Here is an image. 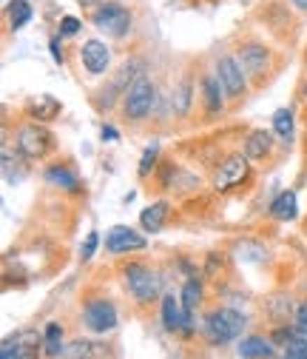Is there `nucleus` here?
Here are the masks:
<instances>
[{"label": "nucleus", "mask_w": 307, "mask_h": 359, "mask_svg": "<svg viewBox=\"0 0 307 359\" xmlns=\"http://www.w3.org/2000/svg\"><path fill=\"white\" fill-rule=\"evenodd\" d=\"M154 103H157L154 83H151L148 77H143V74H140L134 83H131L128 92L122 95V111H125V117H128L131 123H143V120L151 114Z\"/></svg>", "instance_id": "1"}, {"label": "nucleus", "mask_w": 307, "mask_h": 359, "mask_svg": "<svg viewBox=\"0 0 307 359\" xmlns=\"http://www.w3.org/2000/svg\"><path fill=\"white\" fill-rule=\"evenodd\" d=\"M125 285H128V294L134 297L137 302H154L159 297V288H162V280L154 268L143 265V262H128L125 265Z\"/></svg>", "instance_id": "2"}, {"label": "nucleus", "mask_w": 307, "mask_h": 359, "mask_svg": "<svg viewBox=\"0 0 307 359\" xmlns=\"http://www.w3.org/2000/svg\"><path fill=\"white\" fill-rule=\"evenodd\" d=\"M245 328V317L234 308H219L205 320V337L210 345H225L234 342Z\"/></svg>", "instance_id": "3"}, {"label": "nucleus", "mask_w": 307, "mask_h": 359, "mask_svg": "<svg viewBox=\"0 0 307 359\" xmlns=\"http://www.w3.org/2000/svg\"><path fill=\"white\" fill-rule=\"evenodd\" d=\"M17 149L26 160H43L55 149V134L37 123H29L17 131Z\"/></svg>", "instance_id": "4"}, {"label": "nucleus", "mask_w": 307, "mask_h": 359, "mask_svg": "<svg viewBox=\"0 0 307 359\" xmlns=\"http://www.w3.org/2000/svg\"><path fill=\"white\" fill-rule=\"evenodd\" d=\"M92 20H94V26L100 29V32H106L108 37H125L128 34V29H131V12L122 6V4H117V0H106V4L92 15Z\"/></svg>", "instance_id": "5"}, {"label": "nucleus", "mask_w": 307, "mask_h": 359, "mask_svg": "<svg viewBox=\"0 0 307 359\" xmlns=\"http://www.w3.org/2000/svg\"><path fill=\"white\" fill-rule=\"evenodd\" d=\"M216 77L222 80V88H225L228 97H242V95H245L248 74H245V69L239 66L236 57H231V55L219 57V63H216Z\"/></svg>", "instance_id": "6"}, {"label": "nucleus", "mask_w": 307, "mask_h": 359, "mask_svg": "<svg viewBox=\"0 0 307 359\" xmlns=\"http://www.w3.org/2000/svg\"><path fill=\"white\" fill-rule=\"evenodd\" d=\"M245 177H248V157L245 154H231L222 165H219V171L213 177V189L216 191H231V189L245 183Z\"/></svg>", "instance_id": "7"}, {"label": "nucleus", "mask_w": 307, "mask_h": 359, "mask_svg": "<svg viewBox=\"0 0 307 359\" xmlns=\"http://www.w3.org/2000/svg\"><path fill=\"white\" fill-rule=\"evenodd\" d=\"M83 323L89 325L94 334H106L117 325V308L108 299H92L83 311Z\"/></svg>", "instance_id": "8"}, {"label": "nucleus", "mask_w": 307, "mask_h": 359, "mask_svg": "<svg viewBox=\"0 0 307 359\" xmlns=\"http://www.w3.org/2000/svg\"><path fill=\"white\" fill-rule=\"evenodd\" d=\"M236 60L245 69V74L256 77V80L262 74H268V69H271V52H268V46H262V43H245L236 55Z\"/></svg>", "instance_id": "9"}, {"label": "nucleus", "mask_w": 307, "mask_h": 359, "mask_svg": "<svg viewBox=\"0 0 307 359\" xmlns=\"http://www.w3.org/2000/svg\"><path fill=\"white\" fill-rule=\"evenodd\" d=\"M148 243L143 234H137L128 226H114L106 237V251L108 254H131V251H143Z\"/></svg>", "instance_id": "10"}, {"label": "nucleus", "mask_w": 307, "mask_h": 359, "mask_svg": "<svg viewBox=\"0 0 307 359\" xmlns=\"http://www.w3.org/2000/svg\"><path fill=\"white\" fill-rule=\"evenodd\" d=\"M80 60L85 66V72L89 74H106L108 72V63H111V52L103 40H85L80 46Z\"/></svg>", "instance_id": "11"}, {"label": "nucleus", "mask_w": 307, "mask_h": 359, "mask_svg": "<svg viewBox=\"0 0 307 359\" xmlns=\"http://www.w3.org/2000/svg\"><path fill=\"white\" fill-rule=\"evenodd\" d=\"M43 353V337L31 328L15 334V356L17 359H37Z\"/></svg>", "instance_id": "12"}, {"label": "nucleus", "mask_w": 307, "mask_h": 359, "mask_svg": "<svg viewBox=\"0 0 307 359\" xmlns=\"http://www.w3.org/2000/svg\"><path fill=\"white\" fill-rule=\"evenodd\" d=\"M273 149V137L265 131V128H256L248 134V140H245V157L248 160H265Z\"/></svg>", "instance_id": "13"}, {"label": "nucleus", "mask_w": 307, "mask_h": 359, "mask_svg": "<svg viewBox=\"0 0 307 359\" xmlns=\"http://www.w3.org/2000/svg\"><path fill=\"white\" fill-rule=\"evenodd\" d=\"M168 217H171V205L168 203H154V205H148L143 214H140V226L145 229V231H162L165 229V222H168Z\"/></svg>", "instance_id": "14"}, {"label": "nucleus", "mask_w": 307, "mask_h": 359, "mask_svg": "<svg viewBox=\"0 0 307 359\" xmlns=\"http://www.w3.org/2000/svg\"><path fill=\"white\" fill-rule=\"evenodd\" d=\"M236 351H239L242 359H271L273 356V345L265 337H248V339L239 342Z\"/></svg>", "instance_id": "15"}, {"label": "nucleus", "mask_w": 307, "mask_h": 359, "mask_svg": "<svg viewBox=\"0 0 307 359\" xmlns=\"http://www.w3.org/2000/svg\"><path fill=\"white\" fill-rule=\"evenodd\" d=\"M219 86H222V80H219L216 74H205L202 77V97H205V109L208 114H219L225 106L222 95H219Z\"/></svg>", "instance_id": "16"}, {"label": "nucleus", "mask_w": 307, "mask_h": 359, "mask_svg": "<svg viewBox=\"0 0 307 359\" xmlns=\"http://www.w3.org/2000/svg\"><path fill=\"white\" fill-rule=\"evenodd\" d=\"M60 114V103L52 97V95H37L31 103H29V117L46 123V120H55Z\"/></svg>", "instance_id": "17"}, {"label": "nucleus", "mask_w": 307, "mask_h": 359, "mask_svg": "<svg viewBox=\"0 0 307 359\" xmlns=\"http://www.w3.org/2000/svg\"><path fill=\"white\" fill-rule=\"evenodd\" d=\"M46 183L49 186H57V189H66V191H80V180H77V174L69 168V165H52L49 171H46Z\"/></svg>", "instance_id": "18"}, {"label": "nucleus", "mask_w": 307, "mask_h": 359, "mask_svg": "<svg viewBox=\"0 0 307 359\" xmlns=\"http://www.w3.org/2000/svg\"><path fill=\"white\" fill-rule=\"evenodd\" d=\"M162 323H165L168 331L185 328V313H183L180 302L173 299V294H165V297H162Z\"/></svg>", "instance_id": "19"}, {"label": "nucleus", "mask_w": 307, "mask_h": 359, "mask_svg": "<svg viewBox=\"0 0 307 359\" xmlns=\"http://www.w3.org/2000/svg\"><path fill=\"white\" fill-rule=\"evenodd\" d=\"M296 214H299V203H296V194H293V191H282V194L271 203V217H273V219L287 222V219H296Z\"/></svg>", "instance_id": "20"}, {"label": "nucleus", "mask_w": 307, "mask_h": 359, "mask_svg": "<svg viewBox=\"0 0 307 359\" xmlns=\"http://www.w3.org/2000/svg\"><path fill=\"white\" fill-rule=\"evenodd\" d=\"M199 302H202V288H199V283H197V280L185 283V285H183V313H185V328H191L188 323L194 320V313H197Z\"/></svg>", "instance_id": "21"}, {"label": "nucleus", "mask_w": 307, "mask_h": 359, "mask_svg": "<svg viewBox=\"0 0 307 359\" xmlns=\"http://www.w3.org/2000/svg\"><path fill=\"white\" fill-rule=\"evenodd\" d=\"M43 353L52 356V359L63 353V328L57 323L46 325V334H43Z\"/></svg>", "instance_id": "22"}, {"label": "nucleus", "mask_w": 307, "mask_h": 359, "mask_svg": "<svg viewBox=\"0 0 307 359\" xmlns=\"http://www.w3.org/2000/svg\"><path fill=\"white\" fill-rule=\"evenodd\" d=\"M6 12H9V23H12V29H23V26L31 20V6L26 4V0H12Z\"/></svg>", "instance_id": "23"}, {"label": "nucleus", "mask_w": 307, "mask_h": 359, "mask_svg": "<svg viewBox=\"0 0 307 359\" xmlns=\"http://www.w3.org/2000/svg\"><path fill=\"white\" fill-rule=\"evenodd\" d=\"M191 109V80L185 77L177 88H173V111H177L180 117H185Z\"/></svg>", "instance_id": "24"}, {"label": "nucleus", "mask_w": 307, "mask_h": 359, "mask_svg": "<svg viewBox=\"0 0 307 359\" xmlns=\"http://www.w3.org/2000/svg\"><path fill=\"white\" fill-rule=\"evenodd\" d=\"M273 128H276V134L285 143L293 140V114H290V109H279L273 114Z\"/></svg>", "instance_id": "25"}, {"label": "nucleus", "mask_w": 307, "mask_h": 359, "mask_svg": "<svg viewBox=\"0 0 307 359\" xmlns=\"http://www.w3.org/2000/svg\"><path fill=\"white\" fill-rule=\"evenodd\" d=\"M236 251H239V257L242 259H248V262H262V259H265V248H262V245H256V243H239L236 245Z\"/></svg>", "instance_id": "26"}, {"label": "nucleus", "mask_w": 307, "mask_h": 359, "mask_svg": "<svg viewBox=\"0 0 307 359\" xmlns=\"http://www.w3.org/2000/svg\"><path fill=\"white\" fill-rule=\"evenodd\" d=\"M97 243H100V234H97V231H92V234H89V240H85V245H83V251H80V257H83V259H92V257H94V251H97Z\"/></svg>", "instance_id": "27"}, {"label": "nucleus", "mask_w": 307, "mask_h": 359, "mask_svg": "<svg viewBox=\"0 0 307 359\" xmlns=\"http://www.w3.org/2000/svg\"><path fill=\"white\" fill-rule=\"evenodd\" d=\"M80 26H83V23H80L77 18L66 15V18L60 20V34H69V37H71V34H77V32H80Z\"/></svg>", "instance_id": "28"}, {"label": "nucleus", "mask_w": 307, "mask_h": 359, "mask_svg": "<svg viewBox=\"0 0 307 359\" xmlns=\"http://www.w3.org/2000/svg\"><path fill=\"white\" fill-rule=\"evenodd\" d=\"M157 151H159V149H157V146H151V149H148V151L143 154V163H140V177H145V174H148V171L154 168V160H157Z\"/></svg>", "instance_id": "29"}, {"label": "nucleus", "mask_w": 307, "mask_h": 359, "mask_svg": "<svg viewBox=\"0 0 307 359\" xmlns=\"http://www.w3.org/2000/svg\"><path fill=\"white\" fill-rule=\"evenodd\" d=\"M0 359H17L15 356V337L3 339V345H0Z\"/></svg>", "instance_id": "30"}, {"label": "nucleus", "mask_w": 307, "mask_h": 359, "mask_svg": "<svg viewBox=\"0 0 307 359\" xmlns=\"http://www.w3.org/2000/svg\"><path fill=\"white\" fill-rule=\"evenodd\" d=\"M49 49H52V57H55L57 63H63V46H60V37H52Z\"/></svg>", "instance_id": "31"}, {"label": "nucleus", "mask_w": 307, "mask_h": 359, "mask_svg": "<svg viewBox=\"0 0 307 359\" xmlns=\"http://www.w3.org/2000/svg\"><path fill=\"white\" fill-rule=\"evenodd\" d=\"M296 325L307 328V302H304V305H299V311H296Z\"/></svg>", "instance_id": "32"}, {"label": "nucleus", "mask_w": 307, "mask_h": 359, "mask_svg": "<svg viewBox=\"0 0 307 359\" xmlns=\"http://www.w3.org/2000/svg\"><path fill=\"white\" fill-rule=\"evenodd\" d=\"M103 140H117V131H114L111 126H106V128H103Z\"/></svg>", "instance_id": "33"}, {"label": "nucleus", "mask_w": 307, "mask_h": 359, "mask_svg": "<svg viewBox=\"0 0 307 359\" xmlns=\"http://www.w3.org/2000/svg\"><path fill=\"white\" fill-rule=\"evenodd\" d=\"M290 4H293L296 9H301V12H307V0H290Z\"/></svg>", "instance_id": "34"}, {"label": "nucleus", "mask_w": 307, "mask_h": 359, "mask_svg": "<svg viewBox=\"0 0 307 359\" xmlns=\"http://www.w3.org/2000/svg\"><path fill=\"white\" fill-rule=\"evenodd\" d=\"M301 97H304V100H307V83H304V86H301Z\"/></svg>", "instance_id": "35"}, {"label": "nucleus", "mask_w": 307, "mask_h": 359, "mask_svg": "<svg viewBox=\"0 0 307 359\" xmlns=\"http://www.w3.org/2000/svg\"><path fill=\"white\" fill-rule=\"evenodd\" d=\"M304 63H307V52H304Z\"/></svg>", "instance_id": "36"}]
</instances>
